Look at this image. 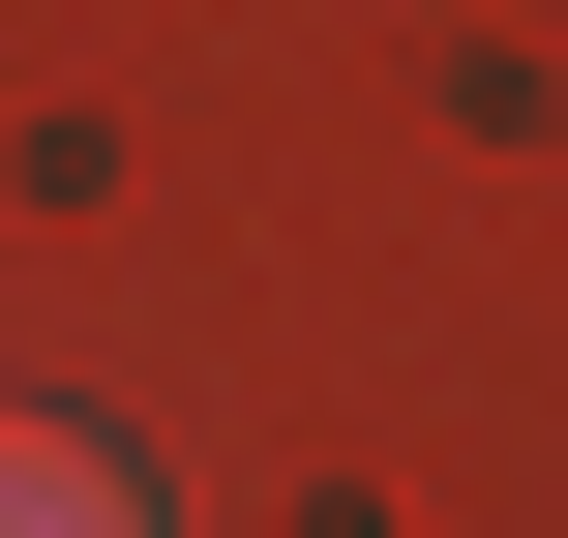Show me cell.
<instances>
[{
  "mask_svg": "<svg viewBox=\"0 0 568 538\" xmlns=\"http://www.w3.org/2000/svg\"><path fill=\"white\" fill-rule=\"evenodd\" d=\"M0 538H150V509H120V449H60V419H0Z\"/></svg>",
  "mask_w": 568,
  "mask_h": 538,
  "instance_id": "obj_1",
  "label": "cell"
}]
</instances>
